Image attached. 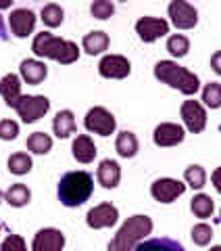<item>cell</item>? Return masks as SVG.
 <instances>
[{"label": "cell", "mask_w": 221, "mask_h": 251, "mask_svg": "<svg viewBox=\"0 0 221 251\" xmlns=\"http://www.w3.org/2000/svg\"><path fill=\"white\" fill-rule=\"evenodd\" d=\"M31 50L36 57L42 59H52L61 63V65H71L80 59V49L75 42L71 40H63V38L52 36L50 31H40L36 34L34 42H31Z\"/></svg>", "instance_id": "6da1fadb"}, {"label": "cell", "mask_w": 221, "mask_h": 251, "mask_svg": "<svg viewBox=\"0 0 221 251\" xmlns=\"http://www.w3.org/2000/svg\"><path fill=\"white\" fill-rule=\"evenodd\" d=\"M94 180L88 172H69L59 182V199L65 207H80L90 199Z\"/></svg>", "instance_id": "7a4b0ae2"}, {"label": "cell", "mask_w": 221, "mask_h": 251, "mask_svg": "<svg viewBox=\"0 0 221 251\" xmlns=\"http://www.w3.org/2000/svg\"><path fill=\"white\" fill-rule=\"evenodd\" d=\"M151 232H153V220L148 216L136 214L128 218V222L117 230L113 241L109 243L107 251H133L138 247V243L146 239Z\"/></svg>", "instance_id": "3957f363"}, {"label": "cell", "mask_w": 221, "mask_h": 251, "mask_svg": "<svg viewBox=\"0 0 221 251\" xmlns=\"http://www.w3.org/2000/svg\"><path fill=\"white\" fill-rule=\"evenodd\" d=\"M155 77L163 84H167L169 88H176L179 92L188 94V97H192V94L199 92L200 88V80L199 75L188 72L186 67L177 65L176 61H159L155 65Z\"/></svg>", "instance_id": "277c9868"}, {"label": "cell", "mask_w": 221, "mask_h": 251, "mask_svg": "<svg viewBox=\"0 0 221 251\" xmlns=\"http://www.w3.org/2000/svg\"><path fill=\"white\" fill-rule=\"evenodd\" d=\"M50 109V100L42 97V94H23L19 99V103L15 105V111L19 113V117L25 124H34L40 117H44Z\"/></svg>", "instance_id": "5b68a950"}, {"label": "cell", "mask_w": 221, "mask_h": 251, "mask_svg": "<svg viewBox=\"0 0 221 251\" xmlns=\"http://www.w3.org/2000/svg\"><path fill=\"white\" fill-rule=\"evenodd\" d=\"M84 126L88 132H94V134H100V136H110L117 128V122L113 113L105 107H92L88 113H86V120Z\"/></svg>", "instance_id": "8992f818"}, {"label": "cell", "mask_w": 221, "mask_h": 251, "mask_svg": "<svg viewBox=\"0 0 221 251\" xmlns=\"http://www.w3.org/2000/svg\"><path fill=\"white\" fill-rule=\"evenodd\" d=\"M181 120H184L186 128L192 132V134H200V132L207 128V111L199 100H184L181 103Z\"/></svg>", "instance_id": "52a82bcc"}, {"label": "cell", "mask_w": 221, "mask_h": 251, "mask_svg": "<svg viewBox=\"0 0 221 251\" xmlns=\"http://www.w3.org/2000/svg\"><path fill=\"white\" fill-rule=\"evenodd\" d=\"M167 11H169L171 23L177 29H192L196 23H199V11H196L190 2H184V0H173Z\"/></svg>", "instance_id": "ba28073f"}, {"label": "cell", "mask_w": 221, "mask_h": 251, "mask_svg": "<svg viewBox=\"0 0 221 251\" xmlns=\"http://www.w3.org/2000/svg\"><path fill=\"white\" fill-rule=\"evenodd\" d=\"M184 193H186V184L176 178H159L151 186V195L159 203H173Z\"/></svg>", "instance_id": "9c48e42d"}, {"label": "cell", "mask_w": 221, "mask_h": 251, "mask_svg": "<svg viewBox=\"0 0 221 251\" xmlns=\"http://www.w3.org/2000/svg\"><path fill=\"white\" fill-rule=\"evenodd\" d=\"M117 220H119V209L110 203H100V205L92 207L86 216V224L94 230L100 228H109V226H115Z\"/></svg>", "instance_id": "30bf717a"}, {"label": "cell", "mask_w": 221, "mask_h": 251, "mask_svg": "<svg viewBox=\"0 0 221 251\" xmlns=\"http://www.w3.org/2000/svg\"><path fill=\"white\" fill-rule=\"evenodd\" d=\"M136 34L142 42H155L169 34V23L159 17H142L136 21Z\"/></svg>", "instance_id": "8fae6325"}, {"label": "cell", "mask_w": 221, "mask_h": 251, "mask_svg": "<svg viewBox=\"0 0 221 251\" xmlns=\"http://www.w3.org/2000/svg\"><path fill=\"white\" fill-rule=\"evenodd\" d=\"M98 72L102 77H109V80H123L130 75L132 65L121 54H107L98 63Z\"/></svg>", "instance_id": "7c38bea8"}, {"label": "cell", "mask_w": 221, "mask_h": 251, "mask_svg": "<svg viewBox=\"0 0 221 251\" xmlns=\"http://www.w3.org/2000/svg\"><path fill=\"white\" fill-rule=\"evenodd\" d=\"M65 247V234L57 228H42L36 232L31 251H63Z\"/></svg>", "instance_id": "4fadbf2b"}, {"label": "cell", "mask_w": 221, "mask_h": 251, "mask_svg": "<svg viewBox=\"0 0 221 251\" xmlns=\"http://www.w3.org/2000/svg\"><path fill=\"white\" fill-rule=\"evenodd\" d=\"M9 27L17 38H27L36 27V13L29 9H15L9 15Z\"/></svg>", "instance_id": "5bb4252c"}, {"label": "cell", "mask_w": 221, "mask_h": 251, "mask_svg": "<svg viewBox=\"0 0 221 251\" xmlns=\"http://www.w3.org/2000/svg\"><path fill=\"white\" fill-rule=\"evenodd\" d=\"M186 132L179 124H159L155 128L153 140L156 147H176L179 143H184Z\"/></svg>", "instance_id": "9a60e30c"}, {"label": "cell", "mask_w": 221, "mask_h": 251, "mask_svg": "<svg viewBox=\"0 0 221 251\" xmlns=\"http://www.w3.org/2000/svg\"><path fill=\"white\" fill-rule=\"evenodd\" d=\"M0 97L4 99V103L13 107L19 103V99L23 97L21 94V77L15 74H6L2 80H0Z\"/></svg>", "instance_id": "2e32d148"}, {"label": "cell", "mask_w": 221, "mask_h": 251, "mask_svg": "<svg viewBox=\"0 0 221 251\" xmlns=\"http://www.w3.org/2000/svg\"><path fill=\"white\" fill-rule=\"evenodd\" d=\"M19 72H21V80L31 84V86L44 82V77L48 75V69H46V65H44L42 61H38V59H25V61H21Z\"/></svg>", "instance_id": "e0dca14e"}, {"label": "cell", "mask_w": 221, "mask_h": 251, "mask_svg": "<svg viewBox=\"0 0 221 251\" xmlns=\"http://www.w3.org/2000/svg\"><path fill=\"white\" fill-rule=\"evenodd\" d=\"M96 178L98 182L105 186V188H115L119 186V180H121V168L119 163L113 161V159H102L98 172H96Z\"/></svg>", "instance_id": "ac0fdd59"}, {"label": "cell", "mask_w": 221, "mask_h": 251, "mask_svg": "<svg viewBox=\"0 0 221 251\" xmlns=\"http://www.w3.org/2000/svg\"><path fill=\"white\" fill-rule=\"evenodd\" d=\"M71 151H73V157L80 163H92L94 157H96V145H94V140L88 136V134H80L73 145H71Z\"/></svg>", "instance_id": "d6986e66"}, {"label": "cell", "mask_w": 221, "mask_h": 251, "mask_svg": "<svg viewBox=\"0 0 221 251\" xmlns=\"http://www.w3.org/2000/svg\"><path fill=\"white\" fill-rule=\"evenodd\" d=\"M52 130L54 134L59 138H69L71 134H75L77 130V124H75V117H73V111H69V109H63L54 115L52 120Z\"/></svg>", "instance_id": "ffe728a7"}, {"label": "cell", "mask_w": 221, "mask_h": 251, "mask_svg": "<svg viewBox=\"0 0 221 251\" xmlns=\"http://www.w3.org/2000/svg\"><path fill=\"white\" fill-rule=\"evenodd\" d=\"M115 149L117 153H119V157H123V159H132L133 155L138 153V138L133 132H128L123 130L117 134V140H115Z\"/></svg>", "instance_id": "44dd1931"}, {"label": "cell", "mask_w": 221, "mask_h": 251, "mask_svg": "<svg viewBox=\"0 0 221 251\" xmlns=\"http://www.w3.org/2000/svg\"><path fill=\"white\" fill-rule=\"evenodd\" d=\"M133 251H186V249L177 241L161 237V239H148L144 243H138V247Z\"/></svg>", "instance_id": "7402d4cb"}, {"label": "cell", "mask_w": 221, "mask_h": 251, "mask_svg": "<svg viewBox=\"0 0 221 251\" xmlns=\"http://www.w3.org/2000/svg\"><path fill=\"white\" fill-rule=\"evenodd\" d=\"M82 46H84L86 52L94 57V54H100V52H105L109 49V36L105 34V31H90V34L84 36Z\"/></svg>", "instance_id": "603a6c76"}, {"label": "cell", "mask_w": 221, "mask_h": 251, "mask_svg": "<svg viewBox=\"0 0 221 251\" xmlns=\"http://www.w3.org/2000/svg\"><path fill=\"white\" fill-rule=\"evenodd\" d=\"M29 199H31L29 188H27L25 184H21V182L13 184L9 191L4 193V201L9 203V205H13V207H23V205H27Z\"/></svg>", "instance_id": "cb8c5ba5"}, {"label": "cell", "mask_w": 221, "mask_h": 251, "mask_svg": "<svg viewBox=\"0 0 221 251\" xmlns=\"http://www.w3.org/2000/svg\"><path fill=\"white\" fill-rule=\"evenodd\" d=\"M190 209H192V214L196 218H211L213 216V209H215V203H213V199L209 197V195H204V193H199L196 197L192 199L190 203Z\"/></svg>", "instance_id": "d4e9b609"}, {"label": "cell", "mask_w": 221, "mask_h": 251, "mask_svg": "<svg viewBox=\"0 0 221 251\" xmlns=\"http://www.w3.org/2000/svg\"><path fill=\"white\" fill-rule=\"evenodd\" d=\"M27 149L36 155H46L52 149V138L48 134H44V132H34L27 138Z\"/></svg>", "instance_id": "484cf974"}, {"label": "cell", "mask_w": 221, "mask_h": 251, "mask_svg": "<svg viewBox=\"0 0 221 251\" xmlns=\"http://www.w3.org/2000/svg\"><path fill=\"white\" fill-rule=\"evenodd\" d=\"M31 157L27 153H13L9 157V172L15 176H23L27 174V172H31Z\"/></svg>", "instance_id": "4316f807"}, {"label": "cell", "mask_w": 221, "mask_h": 251, "mask_svg": "<svg viewBox=\"0 0 221 251\" xmlns=\"http://www.w3.org/2000/svg\"><path fill=\"white\" fill-rule=\"evenodd\" d=\"M63 19H65V11L61 9L59 4H46L42 6V21H44V25H48V27H59Z\"/></svg>", "instance_id": "83f0119b"}, {"label": "cell", "mask_w": 221, "mask_h": 251, "mask_svg": "<svg viewBox=\"0 0 221 251\" xmlns=\"http://www.w3.org/2000/svg\"><path fill=\"white\" fill-rule=\"evenodd\" d=\"M167 50L177 59L186 57L188 50H190V40H188L186 36H181V34H173V36H169V40H167Z\"/></svg>", "instance_id": "f1b7e54d"}, {"label": "cell", "mask_w": 221, "mask_h": 251, "mask_svg": "<svg viewBox=\"0 0 221 251\" xmlns=\"http://www.w3.org/2000/svg\"><path fill=\"white\" fill-rule=\"evenodd\" d=\"M202 100H204V105H207V107L219 109L221 107V84H217V82L204 84V88H202Z\"/></svg>", "instance_id": "f546056e"}, {"label": "cell", "mask_w": 221, "mask_h": 251, "mask_svg": "<svg viewBox=\"0 0 221 251\" xmlns=\"http://www.w3.org/2000/svg\"><path fill=\"white\" fill-rule=\"evenodd\" d=\"M184 178H186V184L192 186V188H202L204 184H207V172H204L202 166H190V168H186Z\"/></svg>", "instance_id": "4dcf8cb0"}, {"label": "cell", "mask_w": 221, "mask_h": 251, "mask_svg": "<svg viewBox=\"0 0 221 251\" xmlns=\"http://www.w3.org/2000/svg\"><path fill=\"white\" fill-rule=\"evenodd\" d=\"M192 241H194V245H199V247H204V245H209L211 239H213V228L209 224H196L194 228H192Z\"/></svg>", "instance_id": "1f68e13d"}, {"label": "cell", "mask_w": 221, "mask_h": 251, "mask_svg": "<svg viewBox=\"0 0 221 251\" xmlns=\"http://www.w3.org/2000/svg\"><path fill=\"white\" fill-rule=\"evenodd\" d=\"M90 13H92V17L105 21V19H109L110 15L115 13V4L109 2V0H96V2H92Z\"/></svg>", "instance_id": "d6a6232c"}, {"label": "cell", "mask_w": 221, "mask_h": 251, "mask_svg": "<svg viewBox=\"0 0 221 251\" xmlns=\"http://www.w3.org/2000/svg\"><path fill=\"white\" fill-rule=\"evenodd\" d=\"M19 134V124L13 120H0V140H15Z\"/></svg>", "instance_id": "836d02e7"}, {"label": "cell", "mask_w": 221, "mask_h": 251, "mask_svg": "<svg viewBox=\"0 0 221 251\" xmlns=\"http://www.w3.org/2000/svg\"><path fill=\"white\" fill-rule=\"evenodd\" d=\"M0 251H27V245L19 234H9L0 245Z\"/></svg>", "instance_id": "e575fe53"}, {"label": "cell", "mask_w": 221, "mask_h": 251, "mask_svg": "<svg viewBox=\"0 0 221 251\" xmlns=\"http://www.w3.org/2000/svg\"><path fill=\"white\" fill-rule=\"evenodd\" d=\"M211 67H213V72H215L217 75H221V50H217L211 57Z\"/></svg>", "instance_id": "d590c367"}, {"label": "cell", "mask_w": 221, "mask_h": 251, "mask_svg": "<svg viewBox=\"0 0 221 251\" xmlns=\"http://www.w3.org/2000/svg\"><path fill=\"white\" fill-rule=\"evenodd\" d=\"M211 182H213V186L217 188V193L221 195V166L211 174Z\"/></svg>", "instance_id": "8d00e7d4"}, {"label": "cell", "mask_w": 221, "mask_h": 251, "mask_svg": "<svg viewBox=\"0 0 221 251\" xmlns=\"http://www.w3.org/2000/svg\"><path fill=\"white\" fill-rule=\"evenodd\" d=\"M0 38H2V40H6V38H9V36H6V34H4V27H2V21H0Z\"/></svg>", "instance_id": "74e56055"}, {"label": "cell", "mask_w": 221, "mask_h": 251, "mask_svg": "<svg viewBox=\"0 0 221 251\" xmlns=\"http://www.w3.org/2000/svg\"><path fill=\"white\" fill-rule=\"evenodd\" d=\"M11 4H13V0H11V2H0V9H9Z\"/></svg>", "instance_id": "f35d334b"}, {"label": "cell", "mask_w": 221, "mask_h": 251, "mask_svg": "<svg viewBox=\"0 0 221 251\" xmlns=\"http://www.w3.org/2000/svg\"><path fill=\"white\" fill-rule=\"evenodd\" d=\"M209 251H221V245H215V247H211Z\"/></svg>", "instance_id": "ab89813d"}, {"label": "cell", "mask_w": 221, "mask_h": 251, "mask_svg": "<svg viewBox=\"0 0 221 251\" xmlns=\"http://www.w3.org/2000/svg\"><path fill=\"white\" fill-rule=\"evenodd\" d=\"M2 199H4V193H2V191H0V201H2Z\"/></svg>", "instance_id": "60d3db41"}, {"label": "cell", "mask_w": 221, "mask_h": 251, "mask_svg": "<svg viewBox=\"0 0 221 251\" xmlns=\"http://www.w3.org/2000/svg\"><path fill=\"white\" fill-rule=\"evenodd\" d=\"M0 230H2V224H0Z\"/></svg>", "instance_id": "b9f144b4"}, {"label": "cell", "mask_w": 221, "mask_h": 251, "mask_svg": "<svg viewBox=\"0 0 221 251\" xmlns=\"http://www.w3.org/2000/svg\"><path fill=\"white\" fill-rule=\"evenodd\" d=\"M219 218H221V214H219Z\"/></svg>", "instance_id": "7bdbcfd3"}]
</instances>
